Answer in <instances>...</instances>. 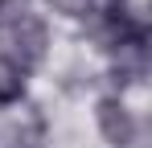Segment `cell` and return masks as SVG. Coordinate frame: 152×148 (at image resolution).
Returning <instances> with one entry per match:
<instances>
[{"mask_svg":"<svg viewBox=\"0 0 152 148\" xmlns=\"http://www.w3.org/2000/svg\"><path fill=\"white\" fill-rule=\"evenodd\" d=\"M25 91H29V74L0 58V107H21Z\"/></svg>","mask_w":152,"mask_h":148,"instance_id":"cell-3","label":"cell"},{"mask_svg":"<svg viewBox=\"0 0 152 148\" xmlns=\"http://www.w3.org/2000/svg\"><path fill=\"white\" fill-rule=\"evenodd\" d=\"M95 127L111 148H132L136 136H140V119L124 103V95H103L95 103Z\"/></svg>","mask_w":152,"mask_h":148,"instance_id":"cell-2","label":"cell"},{"mask_svg":"<svg viewBox=\"0 0 152 148\" xmlns=\"http://www.w3.org/2000/svg\"><path fill=\"white\" fill-rule=\"evenodd\" d=\"M50 45H53V33H50V21L41 12H33V8L17 4V0H8L0 8V58L4 62L33 74L50 58Z\"/></svg>","mask_w":152,"mask_h":148,"instance_id":"cell-1","label":"cell"},{"mask_svg":"<svg viewBox=\"0 0 152 148\" xmlns=\"http://www.w3.org/2000/svg\"><path fill=\"white\" fill-rule=\"evenodd\" d=\"M4 4H8V0H0V8H4Z\"/></svg>","mask_w":152,"mask_h":148,"instance_id":"cell-4","label":"cell"}]
</instances>
